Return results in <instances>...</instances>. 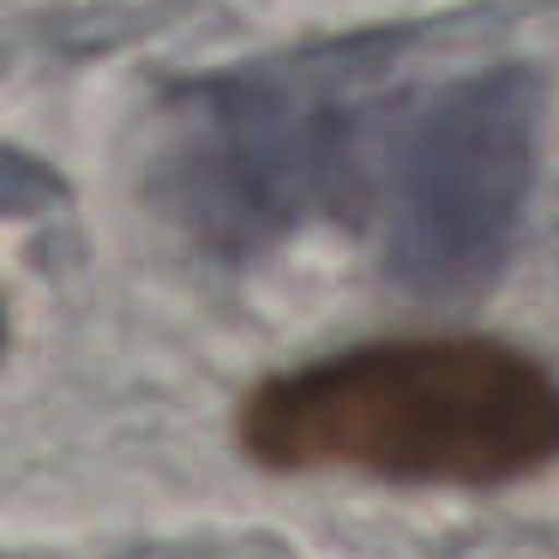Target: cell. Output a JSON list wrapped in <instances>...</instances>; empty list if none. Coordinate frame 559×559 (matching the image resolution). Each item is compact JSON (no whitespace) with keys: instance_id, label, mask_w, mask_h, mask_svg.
I'll return each instance as SVG.
<instances>
[{"instance_id":"cell-1","label":"cell","mask_w":559,"mask_h":559,"mask_svg":"<svg viewBox=\"0 0 559 559\" xmlns=\"http://www.w3.org/2000/svg\"><path fill=\"white\" fill-rule=\"evenodd\" d=\"M235 439L283 475L506 487L559 457V379L530 349L475 331L355 343L253 385Z\"/></svg>"},{"instance_id":"cell-2","label":"cell","mask_w":559,"mask_h":559,"mask_svg":"<svg viewBox=\"0 0 559 559\" xmlns=\"http://www.w3.org/2000/svg\"><path fill=\"white\" fill-rule=\"evenodd\" d=\"M367 103L349 61L247 67L181 97L163 139V199L211 253L241 259L343 205Z\"/></svg>"},{"instance_id":"cell-3","label":"cell","mask_w":559,"mask_h":559,"mask_svg":"<svg viewBox=\"0 0 559 559\" xmlns=\"http://www.w3.org/2000/svg\"><path fill=\"white\" fill-rule=\"evenodd\" d=\"M542 157V79L487 67L427 91L385 151V271L421 301L481 295L506 271Z\"/></svg>"}]
</instances>
